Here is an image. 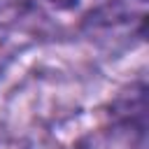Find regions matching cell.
Listing matches in <instances>:
<instances>
[{
    "instance_id": "obj_1",
    "label": "cell",
    "mask_w": 149,
    "mask_h": 149,
    "mask_svg": "<svg viewBox=\"0 0 149 149\" xmlns=\"http://www.w3.org/2000/svg\"><path fill=\"white\" fill-rule=\"evenodd\" d=\"M84 33L105 42H133L147 33V0H107L81 21Z\"/></svg>"
},
{
    "instance_id": "obj_2",
    "label": "cell",
    "mask_w": 149,
    "mask_h": 149,
    "mask_svg": "<svg viewBox=\"0 0 149 149\" xmlns=\"http://www.w3.org/2000/svg\"><path fill=\"white\" fill-rule=\"evenodd\" d=\"M44 2H49V5L56 7V9H70V7H74L79 0H44Z\"/></svg>"
}]
</instances>
